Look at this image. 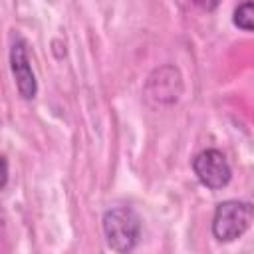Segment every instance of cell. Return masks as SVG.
I'll use <instances>...</instances> for the list:
<instances>
[{
    "mask_svg": "<svg viewBox=\"0 0 254 254\" xmlns=\"http://www.w3.org/2000/svg\"><path fill=\"white\" fill-rule=\"evenodd\" d=\"M192 171L200 185H204L210 190L224 189L232 179V169L226 161V157L218 149H206L200 151L192 159Z\"/></svg>",
    "mask_w": 254,
    "mask_h": 254,
    "instance_id": "277c9868",
    "label": "cell"
},
{
    "mask_svg": "<svg viewBox=\"0 0 254 254\" xmlns=\"http://www.w3.org/2000/svg\"><path fill=\"white\" fill-rule=\"evenodd\" d=\"M10 69H12L18 93L24 99H34L38 93V81H36V75L28 60L26 42L20 36L12 42V48H10Z\"/></svg>",
    "mask_w": 254,
    "mask_h": 254,
    "instance_id": "5b68a950",
    "label": "cell"
},
{
    "mask_svg": "<svg viewBox=\"0 0 254 254\" xmlns=\"http://www.w3.org/2000/svg\"><path fill=\"white\" fill-rule=\"evenodd\" d=\"M2 165H4V171H2V189H4L6 183H8V161H6V157L2 159Z\"/></svg>",
    "mask_w": 254,
    "mask_h": 254,
    "instance_id": "ba28073f",
    "label": "cell"
},
{
    "mask_svg": "<svg viewBox=\"0 0 254 254\" xmlns=\"http://www.w3.org/2000/svg\"><path fill=\"white\" fill-rule=\"evenodd\" d=\"M103 236L113 252H131L141 236V218L129 206H115L103 214Z\"/></svg>",
    "mask_w": 254,
    "mask_h": 254,
    "instance_id": "6da1fadb",
    "label": "cell"
},
{
    "mask_svg": "<svg viewBox=\"0 0 254 254\" xmlns=\"http://www.w3.org/2000/svg\"><path fill=\"white\" fill-rule=\"evenodd\" d=\"M254 206L246 200H224L216 206L212 216V236L218 242H232L240 238L252 224Z\"/></svg>",
    "mask_w": 254,
    "mask_h": 254,
    "instance_id": "7a4b0ae2",
    "label": "cell"
},
{
    "mask_svg": "<svg viewBox=\"0 0 254 254\" xmlns=\"http://www.w3.org/2000/svg\"><path fill=\"white\" fill-rule=\"evenodd\" d=\"M232 22L240 30L254 32V2H242L234 8Z\"/></svg>",
    "mask_w": 254,
    "mask_h": 254,
    "instance_id": "8992f818",
    "label": "cell"
},
{
    "mask_svg": "<svg viewBox=\"0 0 254 254\" xmlns=\"http://www.w3.org/2000/svg\"><path fill=\"white\" fill-rule=\"evenodd\" d=\"M183 93V77L175 65L153 69L145 83V97L155 105H173Z\"/></svg>",
    "mask_w": 254,
    "mask_h": 254,
    "instance_id": "3957f363",
    "label": "cell"
},
{
    "mask_svg": "<svg viewBox=\"0 0 254 254\" xmlns=\"http://www.w3.org/2000/svg\"><path fill=\"white\" fill-rule=\"evenodd\" d=\"M189 2L194 4L196 8L204 10V12H212V10H216L218 4H220V0H189Z\"/></svg>",
    "mask_w": 254,
    "mask_h": 254,
    "instance_id": "52a82bcc",
    "label": "cell"
}]
</instances>
